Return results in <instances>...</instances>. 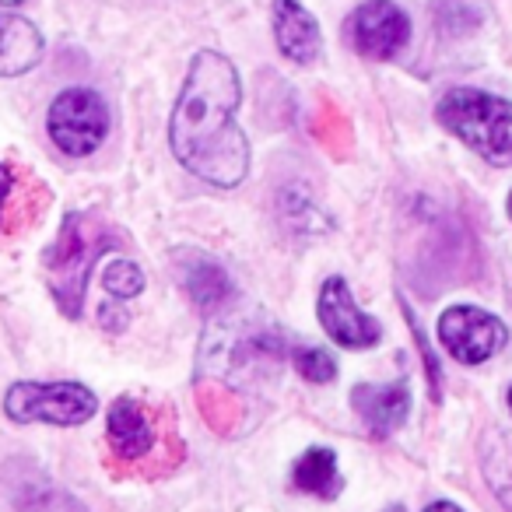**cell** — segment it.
<instances>
[{
  "label": "cell",
  "instance_id": "cell-1",
  "mask_svg": "<svg viewBox=\"0 0 512 512\" xmlns=\"http://www.w3.org/2000/svg\"><path fill=\"white\" fill-rule=\"evenodd\" d=\"M239 99L242 85L232 60L218 50H200L169 120V144L179 165L221 190L239 186L249 172V141L235 123Z\"/></svg>",
  "mask_w": 512,
  "mask_h": 512
},
{
  "label": "cell",
  "instance_id": "cell-2",
  "mask_svg": "<svg viewBox=\"0 0 512 512\" xmlns=\"http://www.w3.org/2000/svg\"><path fill=\"white\" fill-rule=\"evenodd\" d=\"M439 123L484 162L512 165V102L481 88H453L435 106Z\"/></svg>",
  "mask_w": 512,
  "mask_h": 512
},
{
  "label": "cell",
  "instance_id": "cell-3",
  "mask_svg": "<svg viewBox=\"0 0 512 512\" xmlns=\"http://www.w3.org/2000/svg\"><path fill=\"white\" fill-rule=\"evenodd\" d=\"M106 249V239H95L88 235V221L81 214H67L64 232H60L57 246L46 256V271H50V288L57 306L67 316L81 313V302H85L88 288V271H92V260Z\"/></svg>",
  "mask_w": 512,
  "mask_h": 512
},
{
  "label": "cell",
  "instance_id": "cell-4",
  "mask_svg": "<svg viewBox=\"0 0 512 512\" xmlns=\"http://www.w3.org/2000/svg\"><path fill=\"white\" fill-rule=\"evenodd\" d=\"M11 421H43V425H85L99 400L81 383H15L4 397Z\"/></svg>",
  "mask_w": 512,
  "mask_h": 512
},
{
  "label": "cell",
  "instance_id": "cell-5",
  "mask_svg": "<svg viewBox=\"0 0 512 512\" xmlns=\"http://www.w3.org/2000/svg\"><path fill=\"white\" fill-rule=\"evenodd\" d=\"M50 137L64 155L85 158L106 141L109 134V109L102 95L92 88H67L53 99L50 116H46Z\"/></svg>",
  "mask_w": 512,
  "mask_h": 512
},
{
  "label": "cell",
  "instance_id": "cell-6",
  "mask_svg": "<svg viewBox=\"0 0 512 512\" xmlns=\"http://www.w3.org/2000/svg\"><path fill=\"white\" fill-rule=\"evenodd\" d=\"M439 341L460 365H481L509 344V330L488 309L453 306L439 316Z\"/></svg>",
  "mask_w": 512,
  "mask_h": 512
},
{
  "label": "cell",
  "instance_id": "cell-7",
  "mask_svg": "<svg viewBox=\"0 0 512 512\" xmlns=\"http://www.w3.org/2000/svg\"><path fill=\"white\" fill-rule=\"evenodd\" d=\"M344 36H348L351 50L358 57L390 60L411 39V22H407V15L393 0H365V4H358L351 11L348 25H344Z\"/></svg>",
  "mask_w": 512,
  "mask_h": 512
},
{
  "label": "cell",
  "instance_id": "cell-8",
  "mask_svg": "<svg viewBox=\"0 0 512 512\" xmlns=\"http://www.w3.org/2000/svg\"><path fill=\"white\" fill-rule=\"evenodd\" d=\"M316 316H320V327L327 330V337L341 348L365 351L376 348L383 341V327L379 320H372L369 313H362L351 295L348 281L344 278H327L320 288V299H316Z\"/></svg>",
  "mask_w": 512,
  "mask_h": 512
},
{
  "label": "cell",
  "instance_id": "cell-9",
  "mask_svg": "<svg viewBox=\"0 0 512 512\" xmlns=\"http://www.w3.org/2000/svg\"><path fill=\"white\" fill-rule=\"evenodd\" d=\"M351 404H355L358 418L365 421L372 435H390L397 432L407 421V411H411V390L407 383H358L351 390Z\"/></svg>",
  "mask_w": 512,
  "mask_h": 512
},
{
  "label": "cell",
  "instance_id": "cell-10",
  "mask_svg": "<svg viewBox=\"0 0 512 512\" xmlns=\"http://www.w3.org/2000/svg\"><path fill=\"white\" fill-rule=\"evenodd\" d=\"M158 442V425L151 418V411L134 397H120L109 407V446L120 460L134 463L155 449Z\"/></svg>",
  "mask_w": 512,
  "mask_h": 512
},
{
  "label": "cell",
  "instance_id": "cell-11",
  "mask_svg": "<svg viewBox=\"0 0 512 512\" xmlns=\"http://www.w3.org/2000/svg\"><path fill=\"white\" fill-rule=\"evenodd\" d=\"M274 39L278 50L299 67L313 64L323 50L320 25L299 0H274Z\"/></svg>",
  "mask_w": 512,
  "mask_h": 512
},
{
  "label": "cell",
  "instance_id": "cell-12",
  "mask_svg": "<svg viewBox=\"0 0 512 512\" xmlns=\"http://www.w3.org/2000/svg\"><path fill=\"white\" fill-rule=\"evenodd\" d=\"M43 32L22 15L0 11V78H18L43 60Z\"/></svg>",
  "mask_w": 512,
  "mask_h": 512
},
{
  "label": "cell",
  "instance_id": "cell-13",
  "mask_svg": "<svg viewBox=\"0 0 512 512\" xmlns=\"http://www.w3.org/2000/svg\"><path fill=\"white\" fill-rule=\"evenodd\" d=\"M183 288L200 313H214L232 299V278L225 274V267L214 264L211 256H193L183 267Z\"/></svg>",
  "mask_w": 512,
  "mask_h": 512
},
{
  "label": "cell",
  "instance_id": "cell-14",
  "mask_svg": "<svg viewBox=\"0 0 512 512\" xmlns=\"http://www.w3.org/2000/svg\"><path fill=\"white\" fill-rule=\"evenodd\" d=\"M292 484L302 495H316V498H337L344 488V477L337 470V456L334 449H306V453L295 460L292 467Z\"/></svg>",
  "mask_w": 512,
  "mask_h": 512
},
{
  "label": "cell",
  "instance_id": "cell-15",
  "mask_svg": "<svg viewBox=\"0 0 512 512\" xmlns=\"http://www.w3.org/2000/svg\"><path fill=\"white\" fill-rule=\"evenodd\" d=\"M481 470L495 498L512 512V432H491L484 439Z\"/></svg>",
  "mask_w": 512,
  "mask_h": 512
},
{
  "label": "cell",
  "instance_id": "cell-16",
  "mask_svg": "<svg viewBox=\"0 0 512 512\" xmlns=\"http://www.w3.org/2000/svg\"><path fill=\"white\" fill-rule=\"evenodd\" d=\"M102 285L116 299H137L144 292V274L134 260H113L106 267V274H102Z\"/></svg>",
  "mask_w": 512,
  "mask_h": 512
},
{
  "label": "cell",
  "instance_id": "cell-17",
  "mask_svg": "<svg viewBox=\"0 0 512 512\" xmlns=\"http://www.w3.org/2000/svg\"><path fill=\"white\" fill-rule=\"evenodd\" d=\"M295 369H299L302 379H309V383H330V379L337 376V362L330 351L323 348H299L292 355Z\"/></svg>",
  "mask_w": 512,
  "mask_h": 512
},
{
  "label": "cell",
  "instance_id": "cell-18",
  "mask_svg": "<svg viewBox=\"0 0 512 512\" xmlns=\"http://www.w3.org/2000/svg\"><path fill=\"white\" fill-rule=\"evenodd\" d=\"M11 186H15V176L8 165H0V218H4V200L11 197Z\"/></svg>",
  "mask_w": 512,
  "mask_h": 512
},
{
  "label": "cell",
  "instance_id": "cell-19",
  "mask_svg": "<svg viewBox=\"0 0 512 512\" xmlns=\"http://www.w3.org/2000/svg\"><path fill=\"white\" fill-rule=\"evenodd\" d=\"M425 512H463V509H456L453 502H432V505H428Z\"/></svg>",
  "mask_w": 512,
  "mask_h": 512
},
{
  "label": "cell",
  "instance_id": "cell-20",
  "mask_svg": "<svg viewBox=\"0 0 512 512\" xmlns=\"http://www.w3.org/2000/svg\"><path fill=\"white\" fill-rule=\"evenodd\" d=\"M4 8H18V4H25V0H0Z\"/></svg>",
  "mask_w": 512,
  "mask_h": 512
},
{
  "label": "cell",
  "instance_id": "cell-21",
  "mask_svg": "<svg viewBox=\"0 0 512 512\" xmlns=\"http://www.w3.org/2000/svg\"><path fill=\"white\" fill-rule=\"evenodd\" d=\"M505 207H509V218H512V190H509V200H505Z\"/></svg>",
  "mask_w": 512,
  "mask_h": 512
},
{
  "label": "cell",
  "instance_id": "cell-22",
  "mask_svg": "<svg viewBox=\"0 0 512 512\" xmlns=\"http://www.w3.org/2000/svg\"><path fill=\"white\" fill-rule=\"evenodd\" d=\"M509 411H512V386H509Z\"/></svg>",
  "mask_w": 512,
  "mask_h": 512
}]
</instances>
